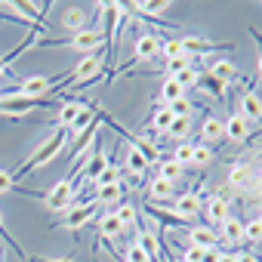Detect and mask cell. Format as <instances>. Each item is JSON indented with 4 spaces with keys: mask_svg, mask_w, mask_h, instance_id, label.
<instances>
[{
    "mask_svg": "<svg viewBox=\"0 0 262 262\" xmlns=\"http://www.w3.org/2000/svg\"><path fill=\"white\" fill-rule=\"evenodd\" d=\"M13 185H16L13 173H7V170H0V194H10V191H13Z\"/></svg>",
    "mask_w": 262,
    "mask_h": 262,
    "instance_id": "41",
    "label": "cell"
},
{
    "mask_svg": "<svg viewBox=\"0 0 262 262\" xmlns=\"http://www.w3.org/2000/svg\"><path fill=\"white\" fill-rule=\"evenodd\" d=\"M133 56H136L139 62H148V59L161 56V40H158L155 34H142V37L136 40V47H133Z\"/></svg>",
    "mask_w": 262,
    "mask_h": 262,
    "instance_id": "8",
    "label": "cell"
},
{
    "mask_svg": "<svg viewBox=\"0 0 262 262\" xmlns=\"http://www.w3.org/2000/svg\"><path fill=\"white\" fill-rule=\"evenodd\" d=\"M158 176H161V179H167V182H176V179H182V167H179L173 158H170V161H161Z\"/></svg>",
    "mask_w": 262,
    "mask_h": 262,
    "instance_id": "28",
    "label": "cell"
},
{
    "mask_svg": "<svg viewBox=\"0 0 262 262\" xmlns=\"http://www.w3.org/2000/svg\"><path fill=\"white\" fill-rule=\"evenodd\" d=\"M129 145H136V148H139V151L145 155V161H148V164H151V161L158 158V148H155V142H148L145 136H136L133 142H129Z\"/></svg>",
    "mask_w": 262,
    "mask_h": 262,
    "instance_id": "34",
    "label": "cell"
},
{
    "mask_svg": "<svg viewBox=\"0 0 262 262\" xmlns=\"http://www.w3.org/2000/svg\"><path fill=\"white\" fill-rule=\"evenodd\" d=\"M13 7V13H19V16H25L28 22H37L43 13H47V7H34V4H25V0H16V4H10ZM37 28H43L40 22H37Z\"/></svg>",
    "mask_w": 262,
    "mask_h": 262,
    "instance_id": "22",
    "label": "cell"
},
{
    "mask_svg": "<svg viewBox=\"0 0 262 262\" xmlns=\"http://www.w3.org/2000/svg\"><path fill=\"white\" fill-rule=\"evenodd\" d=\"M222 237H225L231 247H237V244L244 241V222H237L234 216H228V219L222 222Z\"/></svg>",
    "mask_w": 262,
    "mask_h": 262,
    "instance_id": "21",
    "label": "cell"
},
{
    "mask_svg": "<svg viewBox=\"0 0 262 262\" xmlns=\"http://www.w3.org/2000/svg\"><path fill=\"white\" fill-rule=\"evenodd\" d=\"M68 136H71L68 129H59V133H53L50 139H43V142H40V145L34 148V155H31V158H28V161L22 164V170H19V173H13V179H22L25 173H31V170H40V167H47V164H50V161H53V158H56V155L62 151V145L68 142Z\"/></svg>",
    "mask_w": 262,
    "mask_h": 262,
    "instance_id": "1",
    "label": "cell"
},
{
    "mask_svg": "<svg viewBox=\"0 0 262 262\" xmlns=\"http://www.w3.org/2000/svg\"><path fill=\"white\" fill-rule=\"evenodd\" d=\"M219 262H237V253H222Z\"/></svg>",
    "mask_w": 262,
    "mask_h": 262,
    "instance_id": "46",
    "label": "cell"
},
{
    "mask_svg": "<svg viewBox=\"0 0 262 262\" xmlns=\"http://www.w3.org/2000/svg\"><path fill=\"white\" fill-rule=\"evenodd\" d=\"M114 182H120V170H117L114 164H108V167L93 179V185H96V188H102V185H114Z\"/></svg>",
    "mask_w": 262,
    "mask_h": 262,
    "instance_id": "30",
    "label": "cell"
},
{
    "mask_svg": "<svg viewBox=\"0 0 262 262\" xmlns=\"http://www.w3.org/2000/svg\"><path fill=\"white\" fill-rule=\"evenodd\" d=\"M123 198V185L114 182V185H102L99 194H96V204H117Z\"/></svg>",
    "mask_w": 262,
    "mask_h": 262,
    "instance_id": "25",
    "label": "cell"
},
{
    "mask_svg": "<svg viewBox=\"0 0 262 262\" xmlns=\"http://www.w3.org/2000/svg\"><path fill=\"white\" fill-rule=\"evenodd\" d=\"M182 40V53L185 56H194V53H216L222 47H216L213 40H204V37H179Z\"/></svg>",
    "mask_w": 262,
    "mask_h": 262,
    "instance_id": "15",
    "label": "cell"
},
{
    "mask_svg": "<svg viewBox=\"0 0 262 262\" xmlns=\"http://www.w3.org/2000/svg\"><path fill=\"white\" fill-rule=\"evenodd\" d=\"M191 151H194V145L179 142V145H176V151H173V161H176L179 167H185V164H191Z\"/></svg>",
    "mask_w": 262,
    "mask_h": 262,
    "instance_id": "35",
    "label": "cell"
},
{
    "mask_svg": "<svg viewBox=\"0 0 262 262\" xmlns=\"http://www.w3.org/2000/svg\"><path fill=\"white\" fill-rule=\"evenodd\" d=\"M43 204H47V210H53V213H62V210H74V207H80V204L74 201V179H71V176L59 179V182L43 194Z\"/></svg>",
    "mask_w": 262,
    "mask_h": 262,
    "instance_id": "3",
    "label": "cell"
},
{
    "mask_svg": "<svg viewBox=\"0 0 262 262\" xmlns=\"http://www.w3.org/2000/svg\"><path fill=\"white\" fill-rule=\"evenodd\" d=\"M228 185H234V188H250V185H253V167H250V164H234L231 173H228Z\"/></svg>",
    "mask_w": 262,
    "mask_h": 262,
    "instance_id": "16",
    "label": "cell"
},
{
    "mask_svg": "<svg viewBox=\"0 0 262 262\" xmlns=\"http://www.w3.org/2000/svg\"><path fill=\"white\" fill-rule=\"evenodd\" d=\"M148 194H151V201L164 204V201H170V198H173V182H167V179L155 176V179H151V185H148Z\"/></svg>",
    "mask_w": 262,
    "mask_h": 262,
    "instance_id": "20",
    "label": "cell"
},
{
    "mask_svg": "<svg viewBox=\"0 0 262 262\" xmlns=\"http://www.w3.org/2000/svg\"><path fill=\"white\" fill-rule=\"evenodd\" d=\"M253 37H256V40H259V47H262V34H256V31H253ZM259 77H262V53H259Z\"/></svg>",
    "mask_w": 262,
    "mask_h": 262,
    "instance_id": "47",
    "label": "cell"
},
{
    "mask_svg": "<svg viewBox=\"0 0 262 262\" xmlns=\"http://www.w3.org/2000/svg\"><path fill=\"white\" fill-rule=\"evenodd\" d=\"M62 28H65V31H71V34H77V31H86V13H83L80 7H71V10H65V16H62Z\"/></svg>",
    "mask_w": 262,
    "mask_h": 262,
    "instance_id": "14",
    "label": "cell"
},
{
    "mask_svg": "<svg viewBox=\"0 0 262 262\" xmlns=\"http://www.w3.org/2000/svg\"><path fill=\"white\" fill-rule=\"evenodd\" d=\"M244 237H247V241H253V244H259V241H262V225H259V219H250V222L244 225Z\"/></svg>",
    "mask_w": 262,
    "mask_h": 262,
    "instance_id": "38",
    "label": "cell"
},
{
    "mask_svg": "<svg viewBox=\"0 0 262 262\" xmlns=\"http://www.w3.org/2000/svg\"><path fill=\"white\" fill-rule=\"evenodd\" d=\"M136 244L148 253V259H158V256H161V244H158V234H155V231L142 228V231H139V237H136Z\"/></svg>",
    "mask_w": 262,
    "mask_h": 262,
    "instance_id": "24",
    "label": "cell"
},
{
    "mask_svg": "<svg viewBox=\"0 0 262 262\" xmlns=\"http://www.w3.org/2000/svg\"><path fill=\"white\" fill-rule=\"evenodd\" d=\"M161 56H164V59H176V56H182V40L176 37V40L161 43Z\"/></svg>",
    "mask_w": 262,
    "mask_h": 262,
    "instance_id": "37",
    "label": "cell"
},
{
    "mask_svg": "<svg viewBox=\"0 0 262 262\" xmlns=\"http://www.w3.org/2000/svg\"><path fill=\"white\" fill-rule=\"evenodd\" d=\"M0 96H4V90H0Z\"/></svg>",
    "mask_w": 262,
    "mask_h": 262,
    "instance_id": "50",
    "label": "cell"
},
{
    "mask_svg": "<svg viewBox=\"0 0 262 262\" xmlns=\"http://www.w3.org/2000/svg\"><path fill=\"white\" fill-rule=\"evenodd\" d=\"M96 210H99V204H96V201H90V204H80V207L68 210V216H65L62 228H65V231H77V228H83V225L96 216Z\"/></svg>",
    "mask_w": 262,
    "mask_h": 262,
    "instance_id": "5",
    "label": "cell"
},
{
    "mask_svg": "<svg viewBox=\"0 0 262 262\" xmlns=\"http://www.w3.org/2000/svg\"><path fill=\"white\" fill-rule=\"evenodd\" d=\"M105 167H108V158H105V151H102V148H96V151L90 155V161H83L80 173H83V179H90V182H93Z\"/></svg>",
    "mask_w": 262,
    "mask_h": 262,
    "instance_id": "13",
    "label": "cell"
},
{
    "mask_svg": "<svg viewBox=\"0 0 262 262\" xmlns=\"http://www.w3.org/2000/svg\"><path fill=\"white\" fill-rule=\"evenodd\" d=\"M117 219L123 222V228H129V225H136V219H139V210H136L133 204H120V210H117Z\"/></svg>",
    "mask_w": 262,
    "mask_h": 262,
    "instance_id": "32",
    "label": "cell"
},
{
    "mask_svg": "<svg viewBox=\"0 0 262 262\" xmlns=\"http://www.w3.org/2000/svg\"><path fill=\"white\" fill-rule=\"evenodd\" d=\"M210 77H213V80H219V83H231V80L237 77V68H234L228 59H219V62H213V65H210Z\"/></svg>",
    "mask_w": 262,
    "mask_h": 262,
    "instance_id": "19",
    "label": "cell"
},
{
    "mask_svg": "<svg viewBox=\"0 0 262 262\" xmlns=\"http://www.w3.org/2000/svg\"><path fill=\"white\" fill-rule=\"evenodd\" d=\"M83 108H86V102H77V99H68V102H62V105H59V114H56V123H59V129H68V126L74 123V117H77Z\"/></svg>",
    "mask_w": 262,
    "mask_h": 262,
    "instance_id": "10",
    "label": "cell"
},
{
    "mask_svg": "<svg viewBox=\"0 0 262 262\" xmlns=\"http://www.w3.org/2000/svg\"><path fill=\"white\" fill-rule=\"evenodd\" d=\"M213 161V151L207 148V145H194V151H191V164H198V167H207Z\"/></svg>",
    "mask_w": 262,
    "mask_h": 262,
    "instance_id": "36",
    "label": "cell"
},
{
    "mask_svg": "<svg viewBox=\"0 0 262 262\" xmlns=\"http://www.w3.org/2000/svg\"><path fill=\"white\" fill-rule=\"evenodd\" d=\"M219 256H222V250H219V247H210V250H204L201 262H219Z\"/></svg>",
    "mask_w": 262,
    "mask_h": 262,
    "instance_id": "43",
    "label": "cell"
},
{
    "mask_svg": "<svg viewBox=\"0 0 262 262\" xmlns=\"http://www.w3.org/2000/svg\"><path fill=\"white\" fill-rule=\"evenodd\" d=\"M188 129H191V117H173L167 133H170L173 139H185V136H188Z\"/></svg>",
    "mask_w": 262,
    "mask_h": 262,
    "instance_id": "29",
    "label": "cell"
},
{
    "mask_svg": "<svg viewBox=\"0 0 262 262\" xmlns=\"http://www.w3.org/2000/svg\"><path fill=\"white\" fill-rule=\"evenodd\" d=\"M34 108H43V99H25V96H0V117H25Z\"/></svg>",
    "mask_w": 262,
    "mask_h": 262,
    "instance_id": "4",
    "label": "cell"
},
{
    "mask_svg": "<svg viewBox=\"0 0 262 262\" xmlns=\"http://www.w3.org/2000/svg\"><path fill=\"white\" fill-rule=\"evenodd\" d=\"M173 4L170 0H139V4H133V16L142 13V16H164Z\"/></svg>",
    "mask_w": 262,
    "mask_h": 262,
    "instance_id": "17",
    "label": "cell"
},
{
    "mask_svg": "<svg viewBox=\"0 0 262 262\" xmlns=\"http://www.w3.org/2000/svg\"><path fill=\"white\" fill-rule=\"evenodd\" d=\"M247 126H250V123H247L241 114H231V117L222 123V136H228L231 142H244V139H247V133H250Z\"/></svg>",
    "mask_w": 262,
    "mask_h": 262,
    "instance_id": "12",
    "label": "cell"
},
{
    "mask_svg": "<svg viewBox=\"0 0 262 262\" xmlns=\"http://www.w3.org/2000/svg\"><path fill=\"white\" fill-rule=\"evenodd\" d=\"M185 68H191V56H176V59H167V71H170V77H176V74H182Z\"/></svg>",
    "mask_w": 262,
    "mask_h": 262,
    "instance_id": "33",
    "label": "cell"
},
{
    "mask_svg": "<svg viewBox=\"0 0 262 262\" xmlns=\"http://www.w3.org/2000/svg\"><path fill=\"white\" fill-rule=\"evenodd\" d=\"M170 210H173L182 222H188V219H194V216L201 213V198H198V194H182V198H176V204H170Z\"/></svg>",
    "mask_w": 262,
    "mask_h": 262,
    "instance_id": "7",
    "label": "cell"
},
{
    "mask_svg": "<svg viewBox=\"0 0 262 262\" xmlns=\"http://www.w3.org/2000/svg\"><path fill=\"white\" fill-rule=\"evenodd\" d=\"M188 241H191V247H198V250H210V247H216L219 234H216V228H207V225H194V228L188 231Z\"/></svg>",
    "mask_w": 262,
    "mask_h": 262,
    "instance_id": "11",
    "label": "cell"
},
{
    "mask_svg": "<svg viewBox=\"0 0 262 262\" xmlns=\"http://www.w3.org/2000/svg\"><path fill=\"white\" fill-rule=\"evenodd\" d=\"M237 262H259L256 256H250V253H237Z\"/></svg>",
    "mask_w": 262,
    "mask_h": 262,
    "instance_id": "45",
    "label": "cell"
},
{
    "mask_svg": "<svg viewBox=\"0 0 262 262\" xmlns=\"http://www.w3.org/2000/svg\"><path fill=\"white\" fill-rule=\"evenodd\" d=\"M0 234H4V237H7V241H10V244H13V250H16V253H19V256H22V250H19V244H16V241H13V237H10V231H7V228H4V213H0Z\"/></svg>",
    "mask_w": 262,
    "mask_h": 262,
    "instance_id": "44",
    "label": "cell"
},
{
    "mask_svg": "<svg viewBox=\"0 0 262 262\" xmlns=\"http://www.w3.org/2000/svg\"><path fill=\"white\" fill-rule=\"evenodd\" d=\"M176 80L182 83V90H185V86H194V83H198V71H194V68H185L182 74H176Z\"/></svg>",
    "mask_w": 262,
    "mask_h": 262,
    "instance_id": "40",
    "label": "cell"
},
{
    "mask_svg": "<svg viewBox=\"0 0 262 262\" xmlns=\"http://www.w3.org/2000/svg\"><path fill=\"white\" fill-rule=\"evenodd\" d=\"M126 170L133 173V179H142V173L148 170V161L136 145H129V151H126Z\"/></svg>",
    "mask_w": 262,
    "mask_h": 262,
    "instance_id": "18",
    "label": "cell"
},
{
    "mask_svg": "<svg viewBox=\"0 0 262 262\" xmlns=\"http://www.w3.org/2000/svg\"><path fill=\"white\" fill-rule=\"evenodd\" d=\"M182 93H185V90H182V83H179L176 77H167V80H164V86H161V99H164V105H173V102L185 99Z\"/></svg>",
    "mask_w": 262,
    "mask_h": 262,
    "instance_id": "23",
    "label": "cell"
},
{
    "mask_svg": "<svg viewBox=\"0 0 262 262\" xmlns=\"http://www.w3.org/2000/svg\"><path fill=\"white\" fill-rule=\"evenodd\" d=\"M241 117L247 120V123H256V120H262V99H259V93H244V99H241Z\"/></svg>",
    "mask_w": 262,
    "mask_h": 262,
    "instance_id": "9",
    "label": "cell"
},
{
    "mask_svg": "<svg viewBox=\"0 0 262 262\" xmlns=\"http://www.w3.org/2000/svg\"><path fill=\"white\" fill-rule=\"evenodd\" d=\"M201 213L207 216V222H213V225H222L231 213H228V201L222 198V194H216V198H210L207 204H201Z\"/></svg>",
    "mask_w": 262,
    "mask_h": 262,
    "instance_id": "6",
    "label": "cell"
},
{
    "mask_svg": "<svg viewBox=\"0 0 262 262\" xmlns=\"http://www.w3.org/2000/svg\"><path fill=\"white\" fill-rule=\"evenodd\" d=\"M201 256H204V250H198V247H188V250L182 253V262H201Z\"/></svg>",
    "mask_w": 262,
    "mask_h": 262,
    "instance_id": "42",
    "label": "cell"
},
{
    "mask_svg": "<svg viewBox=\"0 0 262 262\" xmlns=\"http://www.w3.org/2000/svg\"><path fill=\"white\" fill-rule=\"evenodd\" d=\"M105 40H108V34H105V31H77V34H71L68 40H65V37H59V40H47L43 47H71V50H77V53L90 56V53H99V50L105 47Z\"/></svg>",
    "mask_w": 262,
    "mask_h": 262,
    "instance_id": "2",
    "label": "cell"
},
{
    "mask_svg": "<svg viewBox=\"0 0 262 262\" xmlns=\"http://www.w3.org/2000/svg\"><path fill=\"white\" fill-rule=\"evenodd\" d=\"M201 136H204V142H216V139H222V123H219L216 117H204Z\"/></svg>",
    "mask_w": 262,
    "mask_h": 262,
    "instance_id": "26",
    "label": "cell"
},
{
    "mask_svg": "<svg viewBox=\"0 0 262 262\" xmlns=\"http://www.w3.org/2000/svg\"><path fill=\"white\" fill-rule=\"evenodd\" d=\"M259 225H262V216H259Z\"/></svg>",
    "mask_w": 262,
    "mask_h": 262,
    "instance_id": "49",
    "label": "cell"
},
{
    "mask_svg": "<svg viewBox=\"0 0 262 262\" xmlns=\"http://www.w3.org/2000/svg\"><path fill=\"white\" fill-rule=\"evenodd\" d=\"M170 120H173L170 108H167V105H161V108L155 111V117H151V129H161V133H167V129H170Z\"/></svg>",
    "mask_w": 262,
    "mask_h": 262,
    "instance_id": "31",
    "label": "cell"
},
{
    "mask_svg": "<svg viewBox=\"0 0 262 262\" xmlns=\"http://www.w3.org/2000/svg\"><path fill=\"white\" fill-rule=\"evenodd\" d=\"M126 262H151V259H148V253L133 241V244H129V250H126Z\"/></svg>",
    "mask_w": 262,
    "mask_h": 262,
    "instance_id": "39",
    "label": "cell"
},
{
    "mask_svg": "<svg viewBox=\"0 0 262 262\" xmlns=\"http://www.w3.org/2000/svg\"><path fill=\"white\" fill-rule=\"evenodd\" d=\"M99 228H102V234H105V237H114V234H120V231H123V222L117 219V213H105V216H102V222H99Z\"/></svg>",
    "mask_w": 262,
    "mask_h": 262,
    "instance_id": "27",
    "label": "cell"
},
{
    "mask_svg": "<svg viewBox=\"0 0 262 262\" xmlns=\"http://www.w3.org/2000/svg\"><path fill=\"white\" fill-rule=\"evenodd\" d=\"M34 262H71V259H47V256H37Z\"/></svg>",
    "mask_w": 262,
    "mask_h": 262,
    "instance_id": "48",
    "label": "cell"
}]
</instances>
